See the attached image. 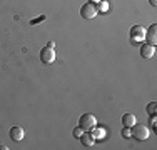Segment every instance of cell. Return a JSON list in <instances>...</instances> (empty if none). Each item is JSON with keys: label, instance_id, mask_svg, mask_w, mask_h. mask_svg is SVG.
Wrapping results in <instances>:
<instances>
[{"label": "cell", "instance_id": "cell-1", "mask_svg": "<svg viewBox=\"0 0 157 150\" xmlns=\"http://www.w3.org/2000/svg\"><path fill=\"white\" fill-rule=\"evenodd\" d=\"M130 130H132V137L137 138V140H147L149 135H151V130L147 129V125H144V123H134L132 127H130Z\"/></svg>", "mask_w": 157, "mask_h": 150}, {"label": "cell", "instance_id": "cell-2", "mask_svg": "<svg viewBox=\"0 0 157 150\" xmlns=\"http://www.w3.org/2000/svg\"><path fill=\"white\" fill-rule=\"evenodd\" d=\"M95 125H97V118L92 114H84V115H80V118H78V127L84 129L85 132L92 130Z\"/></svg>", "mask_w": 157, "mask_h": 150}, {"label": "cell", "instance_id": "cell-3", "mask_svg": "<svg viewBox=\"0 0 157 150\" xmlns=\"http://www.w3.org/2000/svg\"><path fill=\"white\" fill-rule=\"evenodd\" d=\"M97 13H99L97 5L92 3V2H87V3H84V5L80 7V17H84V18H94Z\"/></svg>", "mask_w": 157, "mask_h": 150}, {"label": "cell", "instance_id": "cell-4", "mask_svg": "<svg viewBox=\"0 0 157 150\" xmlns=\"http://www.w3.org/2000/svg\"><path fill=\"white\" fill-rule=\"evenodd\" d=\"M129 35H130V40H132V42H144L145 40V28L142 27V25H134V27L130 28Z\"/></svg>", "mask_w": 157, "mask_h": 150}, {"label": "cell", "instance_id": "cell-5", "mask_svg": "<svg viewBox=\"0 0 157 150\" xmlns=\"http://www.w3.org/2000/svg\"><path fill=\"white\" fill-rule=\"evenodd\" d=\"M40 60H42L44 63H52L55 60V50L50 47H44L42 50H40Z\"/></svg>", "mask_w": 157, "mask_h": 150}, {"label": "cell", "instance_id": "cell-6", "mask_svg": "<svg viewBox=\"0 0 157 150\" xmlns=\"http://www.w3.org/2000/svg\"><path fill=\"white\" fill-rule=\"evenodd\" d=\"M145 39H147V43L155 45L157 43V25L152 24L151 27L145 30Z\"/></svg>", "mask_w": 157, "mask_h": 150}, {"label": "cell", "instance_id": "cell-7", "mask_svg": "<svg viewBox=\"0 0 157 150\" xmlns=\"http://www.w3.org/2000/svg\"><path fill=\"white\" fill-rule=\"evenodd\" d=\"M154 54H155V45H151V43H144L140 47V55L144 58H151V57H154Z\"/></svg>", "mask_w": 157, "mask_h": 150}, {"label": "cell", "instance_id": "cell-8", "mask_svg": "<svg viewBox=\"0 0 157 150\" xmlns=\"http://www.w3.org/2000/svg\"><path fill=\"white\" fill-rule=\"evenodd\" d=\"M78 140L82 142V145H84V147H94V142H95V138H94V135H92V132L90 130H89V133H82L80 135V138H78Z\"/></svg>", "mask_w": 157, "mask_h": 150}, {"label": "cell", "instance_id": "cell-9", "mask_svg": "<svg viewBox=\"0 0 157 150\" xmlns=\"http://www.w3.org/2000/svg\"><path fill=\"white\" fill-rule=\"evenodd\" d=\"M10 138L15 140V142L24 140V129H22V127H12V129H10Z\"/></svg>", "mask_w": 157, "mask_h": 150}, {"label": "cell", "instance_id": "cell-10", "mask_svg": "<svg viewBox=\"0 0 157 150\" xmlns=\"http://www.w3.org/2000/svg\"><path fill=\"white\" fill-rule=\"evenodd\" d=\"M134 123H137V117L134 114H124L122 117V125L124 127H132Z\"/></svg>", "mask_w": 157, "mask_h": 150}, {"label": "cell", "instance_id": "cell-11", "mask_svg": "<svg viewBox=\"0 0 157 150\" xmlns=\"http://www.w3.org/2000/svg\"><path fill=\"white\" fill-rule=\"evenodd\" d=\"M90 132H92V135H94L95 140H97V138H104V137H105V129H102V127H97L95 125Z\"/></svg>", "mask_w": 157, "mask_h": 150}, {"label": "cell", "instance_id": "cell-12", "mask_svg": "<svg viewBox=\"0 0 157 150\" xmlns=\"http://www.w3.org/2000/svg\"><path fill=\"white\" fill-rule=\"evenodd\" d=\"M145 110H147L149 115H155V112H157V103H155V102H149L147 107H145Z\"/></svg>", "mask_w": 157, "mask_h": 150}, {"label": "cell", "instance_id": "cell-13", "mask_svg": "<svg viewBox=\"0 0 157 150\" xmlns=\"http://www.w3.org/2000/svg\"><path fill=\"white\" fill-rule=\"evenodd\" d=\"M100 5L97 7V10H99V12H107V10H109V3L105 2V0H100Z\"/></svg>", "mask_w": 157, "mask_h": 150}, {"label": "cell", "instance_id": "cell-14", "mask_svg": "<svg viewBox=\"0 0 157 150\" xmlns=\"http://www.w3.org/2000/svg\"><path fill=\"white\" fill-rule=\"evenodd\" d=\"M84 132H85L84 129H80V127H75V129H74V132H72V133H74V137H75L77 140H78V138H80V135L84 133Z\"/></svg>", "mask_w": 157, "mask_h": 150}, {"label": "cell", "instance_id": "cell-15", "mask_svg": "<svg viewBox=\"0 0 157 150\" xmlns=\"http://www.w3.org/2000/svg\"><path fill=\"white\" fill-rule=\"evenodd\" d=\"M122 135H124L125 138H130V137H132V130H130V127H124V130H122Z\"/></svg>", "mask_w": 157, "mask_h": 150}, {"label": "cell", "instance_id": "cell-16", "mask_svg": "<svg viewBox=\"0 0 157 150\" xmlns=\"http://www.w3.org/2000/svg\"><path fill=\"white\" fill-rule=\"evenodd\" d=\"M44 20H45V15H40V17L33 18V20L30 22V25H35V24H39V22H44Z\"/></svg>", "mask_w": 157, "mask_h": 150}, {"label": "cell", "instance_id": "cell-17", "mask_svg": "<svg viewBox=\"0 0 157 150\" xmlns=\"http://www.w3.org/2000/svg\"><path fill=\"white\" fill-rule=\"evenodd\" d=\"M151 127H152V130L155 132V127H157V118H155V115H151Z\"/></svg>", "mask_w": 157, "mask_h": 150}, {"label": "cell", "instance_id": "cell-18", "mask_svg": "<svg viewBox=\"0 0 157 150\" xmlns=\"http://www.w3.org/2000/svg\"><path fill=\"white\" fill-rule=\"evenodd\" d=\"M47 47H50V48H55V43H54V42H48V43H47Z\"/></svg>", "mask_w": 157, "mask_h": 150}, {"label": "cell", "instance_id": "cell-19", "mask_svg": "<svg viewBox=\"0 0 157 150\" xmlns=\"http://www.w3.org/2000/svg\"><path fill=\"white\" fill-rule=\"evenodd\" d=\"M149 2H151V5H154V7L157 5V0H149Z\"/></svg>", "mask_w": 157, "mask_h": 150}, {"label": "cell", "instance_id": "cell-20", "mask_svg": "<svg viewBox=\"0 0 157 150\" xmlns=\"http://www.w3.org/2000/svg\"><path fill=\"white\" fill-rule=\"evenodd\" d=\"M89 2H92V3H99L100 0H89Z\"/></svg>", "mask_w": 157, "mask_h": 150}]
</instances>
